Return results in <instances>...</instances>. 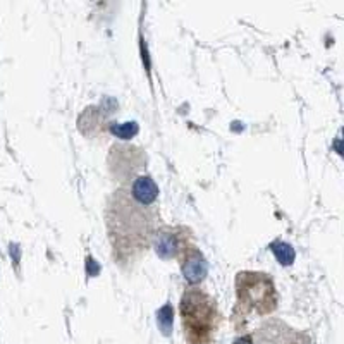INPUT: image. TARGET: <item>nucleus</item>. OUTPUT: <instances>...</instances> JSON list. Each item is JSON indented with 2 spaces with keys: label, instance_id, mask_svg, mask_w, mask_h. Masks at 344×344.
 I'll return each instance as SVG.
<instances>
[{
  "label": "nucleus",
  "instance_id": "1",
  "mask_svg": "<svg viewBox=\"0 0 344 344\" xmlns=\"http://www.w3.org/2000/svg\"><path fill=\"white\" fill-rule=\"evenodd\" d=\"M155 222L157 214L150 205L136 201L126 188L116 191L109 200V236L114 249L121 255L143 251L155 236Z\"/></svg>",
  "mask_w": 344,
  "mask_h": 344
},
{
  "label": "nucleus",
  "instance_id": "2",
  "mask_svg": "<svg viewBox=\"0 0 344 344\" xmlns=\"http://www.w3.org/2000/svg\"><path fill=\"white\" fill-rule=\"evenodd\" d=\"M239 301L255 306L258 312L267 313L275 308L277 296L270 275L260 272H241L236 277Z\"/></svg>",
  "mask_w": 344,
  "mask_h": 344
},
{
  "label": "nucleus",
  "instance_id": "3",
  "mask_svg": "<svg viewBox=\"0 0 344 344\" xmlns=\"http://www.w3.org/2000/svg\"><path fill=\"white\" fill-rule=\"evenodd\" d=\"M109 167L121 183L136 179L138 172L145 167V153L133 145L116 143L109 151Z\"/></svg>",
  "mask_w": 344,
  "mask_h": 344
},
{
  "label": "nucleus",
  "instance_id": "4",
  "mask_svg": "<svg viewBox=\"0 0 344 344\" xmlns=\"http://www.w3.org/2000/svg\"><path fill=\"white\" fill-rule=\"evenodd\" d=\"M214 306L210 305V299L200 289L190 288L186 289V295L183 298V315L188 325L197 330H208V323L212 320Z\"/></svg>",
  "mask_w": 344,
  "mask_h": 344
},
{
  "label": "nucleus",
  "instance_id": "5",
  "mask_svg": "<svg viewBox=\"0 0 344 344\" xmlns=\"http://www.w3.org/2000/svg\"><path fill=\"white\" fill-rule=\"evenodd\" d=\"M181 270H183L184 277L193 284H198L207 277L208 265L200 249L188 246L181 251Z\"/></svg>",
  "mask_w": 344,
  "mask_h": 344
},
{
  "label": "nucleus",
  "instance_id": "6",
  "mask_svg": "<svg viewBox=\"0 0 344 344\" xmlns=\"http://www.w3.org/2000/svg\"><path fill=\"white\" fill-rule=\"evenodd\" d=\"M153 246L157 255L160 258H164V260L176 258L184 249L183 241H181L179 234H177V229H171V227H162L158 232H155Z\"/></svg>",
  "mask_w": 344,
  "mask_h": 344
},
{
  "label": "nucleus",
  "instance_id": "7",
  "mask_svg": "<svg viewBox=\"0 0 344 344\" xmlns=\"http://www.w3.org/2000/svg\"><path fill=\"white\" fill-rule=\"evenodd\" d=\"M129 193H131V197L136 201H140V203L151 205L155 201V198L158 197V188L151 177L141 176L133 181V186H131Z\"/></svg>",
  "mask_w": 344,
  "mask_h": 344
},
{
  "label": "nucleus",
  "instance_id": "8",
  "mask_svg": "<svg viewBox=\"0 0 344 344\" xmlns=\"http://www.w3.org/2000/svg\"><path fill=\"white\" fill-rule=\"evenodd\" d=\"M110 133L117 136L119 140H133L138 133V124L136 123H126V124H112L109 127Z\"/></svg>",
  "mask_w": 344,
  "mask_h": 344
},
{
  "label": "nucleus",
  "instance_id": "9",
  "mask_svg": "<svg viewBox=\"0 0 344 344\" xmlns=\"http://www.w3.org/2000/svg\"><path fill=\"white\" fill-rule=\"evenodd\" d=\"M272 248H274V255L277 256V260L284 267H288V265H291L295 262V251H293V248L288 243H275Z\"/></svg>",
  "mask_w": 344,
  "mask_h": 344
},
{
  "label": "nucleus",
  "instance_id": "10",
  "mask_svg": "<svg viewBox=\"0 0 344 344\" xmlns=\"http://www.w3.org/2000/svg\"><path fill=\"white\" fill-rule=\"evenodd\" d=\"M234 344H253V341L249 339V337H239V339L236 341Z\"/></svg>",
  "mask_w": 344,
  "mask_h": 344
}]
</instances>
